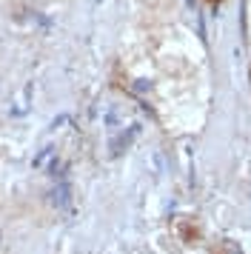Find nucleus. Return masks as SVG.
<instances>
[{"label": "nucleus", "instance_id": "f257e3e1", "mask_svg": "<svg viewBox=\"0 0 251 254\" xmlns=\"http://www.w3.org/2000/svg\"><path fill=\"white\" fill-rule=\"evenodd\" d=\"M211 3H220V0H211Z\"/></svg>", "mask_w": 251, "mask_h": 254}]
</instances>
